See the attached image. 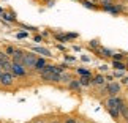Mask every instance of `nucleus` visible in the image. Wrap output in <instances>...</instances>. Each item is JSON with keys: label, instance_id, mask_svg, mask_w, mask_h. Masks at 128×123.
I'll use <instances>...</instances> for the list:
<instances>
[{"label": "nucleus", "instance_id": "18", "mask_svg": "<svg viewBox=\"0 0 128 123\" xmlns=\"http://www.w3.org/2000/svg\"><path fill=\"white\" fill-rule=\"evenodd\" d=\"M2 73H3V68H2V65H0V76H2Z\"/></svg>", "mask_w": 128, "mask_h": 123}, {"label": "nucleus", "instance_id": "16", "mask_svg": "<svg viewBox=\"0 0 128 123\" xmlns=\"http://www.w3.org/2000/svg\"><path fill=\"white\" fill-rule=\"evenodd\" d=\"M114 58H116V60H120V58H122V55H120V54H116V55H114Z\"/></svg>", "mask_w": 128, "mask_h": 123}, {"label": "nucleus", "instance_id": "1", "mask_svg": "<svg viewBox=\"0 0 128 123\" xmlns=\"http://www.w3.org/2000/svg\"><path fill=\"white\" fill-rule=\"evenodd\" d=\"M124 107H125V103L117 96H111L109 100L106 101V109L114 119H119V115H120V112L124 111Z\"/></svg>", "mask_w": 128, "mask_h": 123}, {"label": "nucleus", "instance_id": "7", "mask_svg": "<svg viewBox=\"0 0 128 123\" xmlns=\"http://www.w3.org/2000/svg\"><path fill=\"white\" fill-rule=\"evenodd\" d=\"M22 57H24V54H22L21 51H16V52H14V55H13V62L21 63V62H22Z\"/></svg>", "mask_w": 128, "mask_h": 123}, {"label": "nucleus", "instance_id": "4", "mask_svg": "<svg viewBox=\"0 0 128 123\" xmlns=\"http://www.w3.org/2000/svg\"><path fill=\"white\" fill-rule=\"evenodd\" d=\"M11 73L14 76H24V74H26V66H24L22 63L13 62L11 63Z\"/></svg>", "mask_w": 128, "mask_h": 123}, {"label": "nucleus", "instance_id": "2", "mask_svg": "<svg viewBox=\"0 0 128 123\" xmlns=\"http://www.w3.org/2000/svg\"><path fill=\"white\" fill-rule=\"evenodd\" d=\"M22 65L26 68H35V63H36V57L33 54H24L22 57Z\"/></svg>", "mask_w": 128, "mask_h": 123}, {"label": "nucleus", "instance_id": "19", "mask_svg": "<svg viewBox=\"0 0 128 123\" xmlns=\"http://www.w3.org/2000/svg\"><path fill=\"white\" fill-rule=\"evenodd\" d=\"M51 123H58V122H51Z\"/></svg>", "mask_w": 128, "mask_h": 123}, {"label": "nucleus", "instance_id": "13", "mask_svg": "<svg viewBox=\"0 0 128 123\" xmlns=\"http://www.w3.org/2000/svg\"><path fill=\"white\" fill-rule=\"evenodd\" d=\"M8 60V57H6V54H3V52H0V63H3V62H6Z\"/></svg>", "mask_w": 128, "mask_h": 123}, {"label": "nucleus", "instance_id": "15", "mask_svg": "<svg viewBox=\"0 0 128 123\" xmlns=\"http://www.w3.org/2000/svg\"><path fill=\"white\" fill-rule=\"evenodd\" d=\"M101 52H103V55H104V57H111L112 55L111 51H108V49H101Z\"/></svg>", "mask_w": 128, "mask_h": 123}, {"label": "nucleus", "instance_id": "9", "mask_svg": "<svg viewBox=\"0 0 128 123\" xmlns=\"http://www.w3.org/2000/svg\"><path fill=\"white\" fill-rule=\"evenodd\" d=\"M103 82H104V77L103 76H96L95 79H93V84H95V85H101Z\"/></svg>", "mask_w": 128, "mask_h": 123}, {"label": "nucleus", "instance_id": "12", "mask_svg": "<svg viewBox=\"0 0 128 123\" xmlns=\"http://www.w3.org/2000/svg\"><path fill=\"white\" fill-rule=\"evenodd\" d=\"M70 87H71V88H79V87H81V82L73 81V82H70Z\"/></svg>", "mask_w": 128, "mask_h": 123}, {"label": "nucleus", "instance_id": "14", "mask_svg": "<svg viewBox=\"0 0 128 123\" xmlns=\"http://www.w3.org/2000/svg\"><path fill=\"white\" fill-rule=\"evenodd\" d=\"M78 73H79V74H82V76H90V73H88L87 70H81V68L78 70Z\"/></svg>", "mask_w": 128, "mask_h": 123}, {"label": "nucleus", "instance_id": "11", "mask_svg": "<svg viewBox=\"0 0 128 123\" xmlns=\"http://www.w3.org/2000/svg\"><path fill=\"white\" fill-rule=\"evenodd\" d=\"M114 66L117 68V70H120V71H122V70H125V66H124V65H122V63H120V62H117V60L114 62Z\"/></svg>", "mask_w": 128, "mask_h": 123}, {"label": "nucleus", "instance_id": "17", "mask_svg": "<svg viewBox=\"0 0 128 123\" xmlns=\"http://www.w3.org/2000/svg\"><path fill=\"white\" fill-rule=\"evenodd\" d=\"M66 123H76V120H74V119H68Z\"/></svg>", "mask_w": 128, "mask_h": 123}, {"label": "nucleus", "instance_id": "5", "mask_svg": "<svg viewBox=\"0 0 128 123\" xmlns=\"http://www.w3.org/2000/svg\"><path fill=\"white\" fill-rule=\"evenodd\" d=\"M119 92H120V85H119V84H116V82H111L109 85H108V93H109L111 96H116Z\"/></svg>", "mask_w": 128, "mask_h": 123}, {"label": "nucleus", "instance_id": "20", "mask_svg": "<svg viewBox=\"0 0 128 123\" xmlns=\"http://www.w3.org/2000/svg\"><path fill=\"white\" fill-rule=\"evenodd\" d=\"M79 123H84V122H79Z\"/></svg>", "mask_w": 128, "mask_h": 123}, {"label": "nucleus", "instance_id": "3", "mask_svg": "<svg viewBox=\"0 0 128 123\" xmlns=\"http://www.w3.org/2000/svg\"><path fill=\"white\" fill-rule=\"evenodd\" d=\"M13 73L11 71H3L2 76H0V84H2L3 87H10L13 85Z\"/></svg>", "mask_w": 128, "mask_h": 123}, {"label": "nucleus", "instance_id": "10", "mask_svg": "<svg viewBox=\"0 0 128 123\" xmlns=\"http://www.w3.org/2000/svg\"><path fill=\"white\" fill-rule=\"evenodd\" d=\"M88 81H90V79H88V76H86V77H82L79 82H81V85H88V84H90Z\"/></svg>", "mask_w": 128, "mask_h": 123}, {"label": "nucleus", "instance_id": "8", "mask_svg": "<svg viewBox=\"0 0 128 123\" xmlns=\"http://www.w3.org/2000/svg\"><path fill=\"white\" fill-rule=\"evenodd\" d=\"M33 51H35V52H38V54H43V55H46V57H49V55H51V52H49L48 49H43V47H35Z\"/></svg>", "mask_w": 128, "mask_h": 123}, {"label": "nucleus", "instance_id": "6", "mask_svg": "<svg viewBox=\"0 0 128 123\" xmlns=\"http://www.w3.org/2000/svg\"><path fill=\"white\" fill-rule=\"evenodd\" d=\"M44 66H46V62H44V58H36V63H35V70L41 71Z\"/></svg>", "mask_w": 128, "mask_h": 123}]
</instances>
